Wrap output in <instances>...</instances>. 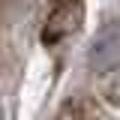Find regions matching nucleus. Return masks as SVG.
Instances as JSON below:
<instances>
[{"label":"nucleus","mask_w":120,"mask_h":120,"mask_svg":"<svg viewBox=\"0 0 120 120\" xmlns=\"http://www.w3.org/2000/svg\"><path fill=\"white\" fill-rule=\"evenodd\" d=\"M81 18H84L81 0H60L57 6H54V12L48 15V21H45L42 42L45 45H54V42H60V39H66L72 30L81 27Z\"/></svg>","instance_id":"obj_2"},{"label":"nucleus","mask_w":120,"mask_h":120,"mask_svg":"<svg viewBox=\"0 0 120 120\" xmlns=\"http://www.w3.org/2000/svg\"><path fill=\"white\" fill-rule=\"evenodd\" d=\"M87 63L99 75L120 69V18L105 21L96 30V36L90 42V51H87Z\"/></svg>","instance_id":"obj_1"}]
</instances>
